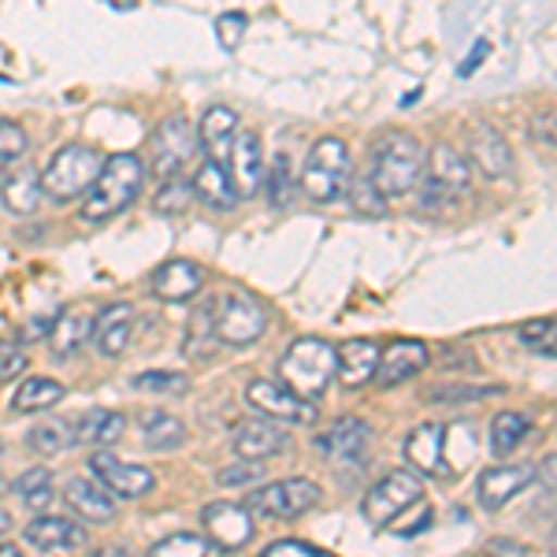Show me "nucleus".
Wrapping results in <instances>:
<instances>
[{
  "label": "nucleus",
  "mask_w": 557,
  "mask_h": 557,
  "mask_svg": "<svg viewBox=\"0 0 557 557\" xmlns=\"http://www.w3.org/2000/svg\"><path fill=\"white\" fill-rule=\"evenodd\" d=\"M428 152L420 146L417 134L391 131L372 146V160H368V178L383 197H406L420 186L424 175Z\"/></svg>",
  "instance_id": "1"
},
{
  "label": "nucleus",
  "mask_w": 557,
  "mask_h": 557,
  "mask_svg": "<svg viewBox=\"0 0 557 557\" xmlns=\"http://www.w3.org/2000/svg\"><path fill=\"white\" fill-rule=\"evenodd\" d=\"M141 183H146V168H141V157L134 152H115L101 164V175L97 183L86 190L83 201V223H108L120 212H127L141 194Z\"/></svg>",
  "instance_id": "2"
},
{
  "label": "nucleus",
  "mask_w": 557,
  "mask_h": 557,
  "mask_svg": "<svg viewBox=\"0 0 557 557\" xmlns=\"http://www.w3.org/2000/svg\"><path fill=\"white\" fill-rule=\"evenodd\" d=\"M278 375L305 401H320L338 375V349L317 335L294 338L290 349L283 354V361H278Z\"/></svg>",
  "instance_id": "3"
},
{
  "label": "nucleus",
  "mask_w": 557,
  "mask_h": 557,
  "mask_svg": "<svg viewBox=\"0 0 557 557\" xmlns=\"http://www.w3.org/2000/svg\"><path fill=\"white\" fill-rule=\"evenodd\" d=\"M104 157L89 146H64L60 152H52L49 168L41 172L45 197L57 205H71L75 197H86L89 186L101 175Z\"/></svg>",
  "instance_id": "4"
},
{
  "label": "nucleus",
  "mask_w": 557,
  "mask_h": 557,
  "mask_svg": "<svg viewBox=\"0 0 557 557\" xmlns=\"http://www.w3.org/2000/svg\"><path fill=\"white\" fill-rule=\"evenodd\" d=\"M349 186V149L343 138H320L301 164V190L317 205H335Z\"/></svg>",
  "instance_id": "5"
},
{
  "label": "nucleus",
  "mask_w": 557,
  "mask_h": 557,
  "mask_svg": "<svg viewBox=\"0 0 557 557\" xmlns=\"http://www.w3.org/2000/svg\"><path fill=\"white\" fill-rule=\"evenodd\" d=\"M469 183H472L469 160L443 141V146H435L428 152L424 175H420V205H424V209L450 205L457 197L469 194Z\"/></svg>",
  "instance_id": "6"
},
{
  "label": "nucleus",
  "mask_w": 557,
  "mask_h": 557,
  "mask_svg": "<svg viewBox=\"0 0 557 557\" xmlns=\"http://www.w3.org/2000/svg\"><path fill=\"white\" fill-rule=\"evenodd\" d=\"M323 502L320 483L305 480V475H294V480H275L268 487H257L249 494V513L268 517V520H298L305 513H312Z\"/></svg>",
  "instance_id": "7"
},
{
  "label": "nucleus",
  "mask_w": 557,
  "mask_h": 557,
  "mask_svg": "<svg viewBox=\"0 0 557 557\" xmlns=\"http://www.w3.org/2000/svg\"><path fill=\"white\" fill-rule=\"evenodd\" d=\"M268 331V309L260 305L253 294L231 290L223 298H215V335L223 346H253L260 335Z\"/></svg>",
  "instance_id": "8"
},
{
  "label": "nucleus",
  "mask_w": 557,
  "mask_h": 557,
  "mask_svg": "<svg viewBox=\"0 0 557 557\" xmlns=\"http://www.w3.org/2000/svg\"><path fill=\"white\" fill-rule=\"evenodd\" d=\"M424 498V483H420V472H409V469H398V472H386L372 491L364 494L361 502V513L368 524L375 528H386L391 520H398L406 513L409 506Z\"/></svg>",
  "instance_id": "9"
},
{
  "label": "nucleus",
  "mask_w": 557,
  "mask_h": 557,
  "mask_svg": "<svg viewBox=\"0 0 557 557\" xmlns=\"http://www.w3.org/2000/svg\"><path fill=\"white\" fill-rule=\"evenodd\" d=\"M246 401L264 417L283 420V424H312L317 420V401H305L283 380H253L246 386Z\"/></svg>",
  "instance_id": "10"
},
{
  "label": "nucleus",
  "mask_w": 557,
  "mask_h": 557,
  "mask_svg": "<svg viewBox=\"0 0 557 557\" xmlns=\"http://www.w3.org/2000/svg\"><path fill=\"white\" fill-rule=\"evenodd\" d=\"M197 152V131L190 127L186 115H168L157 131H152V172L172 178L183 172Z\"/></svg>",
  "instance_id": "11"
},
{
  "label": "nucleus",
  "mask_w": 557,
  "mask_h": 557,
  "mask_svg": "<svg viewBox=\"0 0 557 557\" xmlns=\"http://www.w3.org/2000/svg\"><path fill=\"white\" fill-rule=\"evenodd\" d=\"M446 450H450V428L435 424V420L417 424L406 438V461L412 465V472L431 475V480H450L454 475Z\"/></svg>",
  "instance_id": "12"
},
{
  "label": "nucleus",
  "mask_w": 557,
  "mask_h": 557,
  "mask_svg": "<svg viewBox=\"0 0 557 557\" xmlns=\"http://www.w3.org/2000/svg\"><path fill=\"white\" fill-rule=\"evenodd\" d=\"M89 475H94L101 487L112 494V498H123V502H138L157 487L149 469L141 465H131V461H120L112 454H94L89 457Z\"/></svg>",
  "instance_id": "13"
},
{
  "label": "nucleus",
  "mask_w": 557,
  "mask_h": 557,
  "mask_svg": "<svg viewBox=\"0 0 557 557\" xmlns=\"http://www.w3.org/2000/svg\"><path fill=\"white\" fill-rule=\"evenodd\" d=\"M528 483H535V465L520 461V465H491V469L480 472L475 480V498H480L483 509H506L517 494H524Z\"/></svg>",
  "instance_id": "14"
},
{
  "label": "nucleus",
  "mask_w": 557,
  "mask_h": 557,
  "mask_svg": "<svg viewBox=\"0 0 557 557\" xmlns=\"http://www.w3.org/2000/svg\"><path fill=\"white\" fill-rule=\"evenodd\" d=\"M205 532L220 550H242V546L253 543V513L249 506H238V502H212L205 506Z\"/></svg>",
  "instance_id": "15"
},
{
  "label": "nucleus",
  "mask_w": 557,
  "mask_h": 557,
  "mask_svg": "<svg viewBox=\"0 0 557 557\" xmlns=\"http://www.w3.org/2000/svg\"><path fill=\"white\" fill-rule=\"evenodd\" d=\"M264 149H260V138L253 131H238L235 146H231L227 157V175L231 186H235L238 197H257L260 186H264Z\"/></svg>",
  "instance_id": "16"
},
{
  "label": "nucleus",
  "mask_w": 557,
  "mask_h": 557,
  "mask_svg": "<svg viewBox=\"0 0 557 557\" xmlns=\"http://www.w3.org/2000/svg\"><path fill=\"white\" fill-rule=\"evenodd\" d=\"M431 364V349L417 338H398L386 349H380V364H375V383L380 386H401L412 375H420Z\"/></svg>",
  "instance_id": "17"
},
{
  "label": "nucleus",
  "mask_w": 557,
  "mask_h": 557,
  "mask_svg": "<svg viewBox=\"0 0 557 557\" xmlns=\"http://www.w3.org/2000/svg\"><path fill=\"white\" fill-rule=\"evenodd\" d=\"M290 446V431H286L278 420H242L231 435V450L238 457H253V461H268V457L283 454Z\"/></svg>",
  "instance_id": "18"
},
{
  "label": "nucleus",
  "mask_w": 557,
  "mask_h": 557,
  "mask_svg": "<svg viewBox=\"0 0 557 557\" xmlns=\"http://www.w3.org/2000/svg\"><path fill=\"white\" fill-rule=\"evenodd\" d=\"M320 454H327L335 465H361L372 446V428L357 417H343L327 428V435L317 438Z\"/></svg>",
  "instance_id": "19"
},
{
  "label": "nucleus",
  "mask_w": 557,
  "mask_h": 557,
  "mask_svg": "<svg viewBox=\"0 0 557 557\" xmlns=\"http://www.w3.org/2000/svg\"><path fill=\"white\" fill-rule=\"evenodd\" d=\"M23 539L41 554H71L89 543V532L71 517H38L26 524Z\"/></svg>",
  "instance_id": "20"
},
{
  "label": "nucleus",
  "mask_w": 557,
  "mask_h": 557,
  "mask_svg": "<svg viewBox=\"0 0 557 557\" xmlns=\"http://www.w3.org/2000/svg\"><path fill=\"white\" fill-rule=\"evenodd\" d=\"M469 168L487 178H506L513 172V152L491 123H475L469 131Z\"/></svg>",
  "instance_id": "21"
},
{
  "label": "nucleus",
  "mask_w": 557,
  "mask_h": 557,
  "mask_svg": "<svg viewBox=\"0 0 557 557\" xmlns=\"http://www.w3.org/2000/svg\"><path fill=\"white\" fill-rule=\"evenodd\" d=\"M152 294L160 301H190L205 286V268L194 260H168L152 272Z\"/></svg>",
  "instance_id": "22"
},
{
  "label": "nucleus",
  "mask_w": 557,
  "mask_h": 557,
  "mask_svg": "<svg viewBox=\"0 0 557 557\" xmlns=\"http://www.w3.org/2000/svg\"><path fill=\"white\" fill-rule=\"evenodd\" d=\"M131 331H134V309L127 301H112L104 305L94 317V346L101 357H120L131 346Z\"/></svg>",
  "instance_id": "23"
},
{
  "label": "nucleus",
  "mask_w": 557,
  "mask_h": 557,
  "mask_svg": "<svg viewBox=\"0 0 557 557\" xmlns=\"http://www.w3.org/2000/svg\"><path fill=\"white\" fill-rule=\"evenodd\" d=\"M64 498H67V506L86 520V524H112L115 520V498L97 480L75 475V480H67Z\"/></svg>",
  "instance_id": "24"
},
{
  "label": "nucleus",
  "mask_w": 557,
  "mask_h": 557,
  "mask_svg": "<svg viewBox=\"0 0 557 557\" xmlns=\"http://www.w3.org/2000/svg\"><path fill=\"white\" fill-rule=\"evenodd\" d=\"M238 134V115L223 104H212L209 112L201 115V127H197V141L205 146V157L215 160V164L227 168L231 146H235Z\"/></svg>",
  "instance_id": "25"
},
{
  "label": "nucleus",
  "mask_w": 557,
  "mask_h": 557,
  "mask_svg": "<svg viewBox=\"0 0 557 557\" xmlns=\"http://www.w3.org/2000/svg\"><path fill=\"white\" fill-rule=\"evenodd\" d=\"M375 364H380V346L372 338H354L338 346V383L346 391H361L364 383H372Z\"/></svg>",
  "instance_id": "26"
},
{
  "label": "nucleus",
  "mask_w": 557,
  "mask_h": 557,
  "mask_svg": "<svg viewBox=\"0 0 557 557\" xmlns=\"http://www.w3.org/2000/svg\"><path fill=\"white\" fill-rule=\"evenodd\" d=\"M45 197L41 175L34 168H8L0 183V205L12 215H34Z\"/></svg>",
  "instance_id": "27"
},
{
  "label": "nucleus",
  "mask_w": 557,
  "mask_h": 557,
  "mask_svg": "<svg viewBox=\"0 0 557 557\" xmlns=\"http://www.w3.org/2000/svg\"><path fill=\"white\" fill-rule=\"evenodd\" d=\"M89 338H94V317H89V312H64V317L52 320V327H49V349L60 361L83 354L89 346Z\"/></svg>",
  "instance_id": "28"
},
{
  "label": "nucleus",
  "mask_w": 557,
  "mask_h": 557,
  "mask_svg": "<svg viewBox=\"0 0 557 557\" xmlns=\"http://www.w3.org/2000/svg\"><path fill=\"white\" fill-rule=\"evenodd\" d=\"M194 197L201 205H209V209H215V212L235 209V201H238L227 168L215 164V160H209V157H205V164L197 168V175H194Z\"/></svg>",
  "instance_id": "29"
},
{
  "label": "nucleus",
  "mask_w": 557,
  "mask_h": 557,
  "mask_svg": "<svg viewBox=\"0 0 557 557\" xmlns=\"http://www.w3.org/2000/svg\"><path fill=\"white\" fill-rule=\"evenodd\" d=\"M220 343L215 335V301H201L194 309L190 323H186V343H183V354L190 357L194 364H205L212 357V346Z\"/></svg>",
  "instance_id": "30"
},
{
  "label": "nucleus",
  "mask_w": 557,
  "mask_h": 557,
  "mask_svg": "<svg viewBox=\"0 0 557 557\" xmlns=\"http://www.w3.org/2000/svg\"><path fill=\"white\" fill-rule=\"evenodd\" d=\"M123 428H127V420H123V412H115V409H89L75 420L78 443L97 446V450L112 446L115 438L123 435Z\"/></svg>",
  "instance_id": "31"
},
{
  "label": "nucleus",
  "mask_w": 557,
  "mask_h": 557,
  "mask_svg": "<svg viewBox=\"0 0 557 557\" xmlns=\"http://www.w3.org/2000/svg\"><path fill=\"white\" fill-rule=\"evenodd\" d=\"M64 398H67L64 383L49 380V375H26L12 398V409L15 412H41V409L60 406Z\"/></svg>",
  "instance_id": "32"
},
{
  "label": "nucleus",
  "mask_w": 557,
  "mask_h": 557,
  "mask_svg": "<svg viewBox=\"0 0 557 557\" xmlns=\"http://www.w3.org/2000/svg\"><path fill=\"white\" fill-rule=\"evenodd\" d=\"M141 443L149 446V450H178V446L186 443V424L172 412H146L141 417Z\"/></svg>",
  "instance_id": "33"
},
{
  "label": "nucleus",
  "mask_w": 557,
  "mask_h": 557,
  "mask_svg": "<svg viewBox=\"0 0 557 557\" xmlns=\"http://www.w3.org/2000/svg\"><path fill=\"white\" fill-rule=\"evenodd\" d=\"M26 446L41 457H57V454H67L71 446H78V435H75V424L71 420H41L38 428H30L26 435Z\"/></svg>",
  "instance_id": "34"
},
{
  "label": "nucleus",
  "mask_w": 557,
  "mask_h": 557,
  "mask_svg": "<svg viewBox=\"0 0 557 557\" xmlns=\"http://www.w3.org/2000/svg\"><path fill=\"white\" fill-rule=\"evenodd\" d=\"M528 435H532V420L520 417V412H509V409L498 412V417L491 420V450H494V457H502V461H506V457L513 454Z\"/></svg>",
  "instance_id": "35"
},
{
  "label": "nucleus",
  "mask_w": 557,
  "mask_h": 557,
  "mask_svg": "<svg viewBox=\"0 0 557 557\" xmlns=\"http://www.w3.org/2000/svg\"><path fill=\"white\" fill-rule=\"evenodd\" d=\"M12 491L20 494L26 509H49L57 491H52V472L49 469H30L12 483Z\"/></svg>",
  "instance_id": "36"
},
{
  "label": "nucleus",
  "mask_w": 557,
  "mask_h": 557,
  "mask_svg": "<svg viewBox=\"0 0 557 557\" xmlns=\"http://www.w3.org/2000/svg\"><path fill=\"white\" fill-rule=\"evenodd\" d=\"M157 557H205V554H220V546L212 543L209 535H190V532H178V535H168L160 539V543H152V550Z\"/></svg>",
  "instance_id": "37"
},
{
  "label": "nucleus",
  "mask_w": 557,
  "mask_h": 557,
  "mask_svg": "<svg viewBox=\"0 0 557 557\" xmlns=\"http://www.w3.org/2000/svg\"><path fill=\"white\" fill-rule=\"evenodd\" d=\"M194 201H197V197H194V183H186V178L172 175L164 186H160V194L152 197V209H157L160 215H183Z\"/></svg>",
  "instance_id": "38"
},
{
  "label": "nucleus",
  "mask_w": 557,
  "mask_h": 557,
  "mask_svg": "<svg viewBox=\"0 0 557 557\" xmlns=\"http://www.w3.org/2000/svg\"><path fill=\"white\" fill-rule=\"evenodd\" d=\"M26 149H30V138H26L23 123L0 115V175L8 172V164H12V160L26 157Z\"/></svg>",
  "instance_id": "39"
},
{
  "label": "nucleus",
  "mask_w": 557,
  "mask_h": 557,
  "mask_svg": "<svg viewBox=\"0 0 557 557\" xmlns=\"http://www.w3.org/2000/svg\"><path fill=\"white\" fill-rule=\"evenodd\" d=\"M520 343L532 349V354L557 357V317L524 323V327H520Z\"/></svg>",
  "instance_id": "40"
},
{
  "label": "nucleus",
  "mask_w": 557,
  "mask_h": 557,
  "mask_svg": "<svg viewBox=\"0 0 557 557\" xmlns=\"http://www.w3.org/2000/svg\"><path fill=\"white\" fill-rule=\"evenodd\" d=\"M349 197H354V209L364 212V215H383L386 212V197L375 190L372 178L361 175V178H349Z\"/></svg>",
  "instance_id": "41"
},
{
  "label": "nucleus",
  "mask_w": 557,
  "mask_h": 557,
  "mask_svg": "<svg viewBox=\"0 0 557 557\" xmlns=\"http://www.w3.org/2000/svg\"><path fill=\"white\" fill-rule=\"evenodd\" d=\"M264 175H268V197H272L275 209H283V205L294 197V190H298V178L290 175V164H286V157H278L275 164H272V172H264Z\"/></svg>",
  "instance_id": "42"
},
{
  "label": "nucleus",
  "mask_w": 557,
  "mask_h": 557,
  "mask_svg": "<svg viewBox=\"0 0 557 557\" xmlns=\"http://www.w3.org/2000/svg\"><path fill=\"white\" fill-rule=\"evenodd\" d=\"M260 475H264V465L253 461V457H242V461L220 469V487H249V483H257Z\"/></svg>",
  "instance_id": "43"
},
{
  "label": "nucleus",
  "mask_w": 557,
  "mask_h": 557,
  "mask_svg": "<svg viewBox=\"0 0 557 557\" xmlns=\"http://www.w3.org/2000/svg\"><path fill=\"white\" fill-rule=\"evenodd\" d=\"M502 394V386H435L428 391V401H480V398H494Z\"/></svg>",
  "instance_id": "44"
},
{
  "label": "nucleus",
  "mask_w": 557,
  "mask_h": 557,
  "mask_svg": "<svg viewBox=\"0 0 557 557\" xmlns=\"http://www.w3.org/2000/svg\"><path fill=\"white\" fill-rule=\"evenodd\" d=\"M134 386H138V391H149V394H183L190 383H186L178 372H141L138 380H134Z\"/></svg>",
  "instance_id": "45"
},
{
  "label": "nucleus",
  "mask_w": 557,
  "mask_h": 557,
  "mask_svg": "<svg viewBox=\"0 0 557 557\" xmlns=\"http://www.w3.org/2000/svg\"><path fill=\"white\" fill-rule=\"evenodd\" d=\"M246 12H223L220 20H215V38H220L223 49H238V41H242V34H246Z\"/></svg>",
  "instance_id": "46"
},
{
  "label": "nucleus",
  "mask_w": 557,
  "mask_h": 557,
  "mask_svg": "<svg viewBox=\"0 0 557 557\" xmlns=\"http://www.w3.org/2000/svg\"><path fill=\"white\" fill-rule=\"evenodd\" d=\"M26 368V354L23 346L8 343V338H0V383L12 380V375H20Z\"/></svg>",
  "instance_id": "47"
},
{
  "label": "nucleus",
  "mask_w": 557,
  "mask_h": 557,
  "mask_svg": "<svg viewBox=\"0 0 557 557\" xmlns=\"http://www.w3.org/2000/svg\"><path fill=\"white\" fill-rule=\"evenodd\" d=\"M268 557H320L323 550L312 543H301V539H278V543H272L264 550Z\"/></svg>",
  "instance_id": "48"
},
{
  "label": "nucleus",
  "mask_w": 557,
  "mask_h": 557,
  "mask_svg": "<svg viewBox=\"0 0 557 557\" xmlns=\"http://www.w3.org/2000/svg\"><path fill=\"white\" fill-rule=\"evenodd\" d=\"M487 52H491V41H487V38H483L480 45H475V52H472V57H469V60H465V64H461V67H457V75H461V78H469V75H472V71H475V67H480V64H483V60H487Z\"/></svg>",
  "instance_id": "49"
},
{
  "label": "nucleus",
  "mask_w": 557,
  "mask_h": 557,
  "mask_svg": "<svg viewBox=\"0 0 557 557\" xmlns=\"http://www.w3.org/2000/svg\"><path fill=\"white\" fill-rule=\"evenodd\" d=\"M487 554H528L524 543H513V539H491Z\"/></svg>",
  "instance_id": "50"
},
{
  "label": "nucleus",
  "mask_w": 557,
  "mask_h": 557,
  "mask_svg": "<svg viewBox=\"0 0 557 557\" xmlns=\"http://www.w3.org/2000/svg\"><path fill=\"white\" fill-rule=\"evenodd\" d=\"M535 480H546L550 487H557V454L546 457L543 465H535Z\"/></svg>",
  "instance_id": "51"
},
{
  "label": "nucleus",
  "mask_w": 557,
  "mask_h": 557,
  "mask_svg": "<svg viewBox=\"0 0 557 557\" xmlns=\"http://www.w3.org/2000/svg\"><path fill=\"white\" fill-rule=\"evenodd\" d=\"M8 532H12V517H8L4 509H0V539H4Z\"/></svg>",
  "instance_id": "52"
},
{
  "label": "nucleus",
  "mask_w": 557,
  "mask_h": 557,
  "mask_svg": "<svg viewBox=\"0 0 557 557\" xmlns=\"http://www.w3.org/2000/svg\"><path fill=\"white\" fill-rule=\"evenodd\" d=\"M0 557H20V546H12V543H0Z\"/></svg>",
  "instance_id": "53"
},
{
  "label": "nucleus",
  "mask_w": 557,
  "mask_h": 557,
  "mask_svg": "<svg viewBox=\"0 0 557 557\" xmlns=\"http://www.w3.org/2000/svg\"><path fill=\"white\" fill-rule=\"evenodd\" d=\"M550 546H554V550H557V532H554V539H550Z\"/></svg>",
  "instance_id": "54"
},
{
  "label": "nucleus",
  "mask_w": 557,
  "mask_h": 557,
  "mask_svg": "<svg viewBox=\"0 0 557 557\" xmlns=\"http://www.w3.org/2000/svg\"><path fill=\"white\" fill-rule=\"evenodd\" d=\"M0 454H4V438H0Z\"/></svg>",
  "instance_id": "55"
},
{
  "label": "nucleus",
  "mask_w": 557,
  "mask_h": 557,
  "mask_svg": "<svg viewBox=\"0 0 557 557\" xmlns=\"http://www.w3.org/2000/svg\"><path fill=\"white\" fill-rule=\"evenodd\" d=\"M0 491H4V480H0Z\"/></svg>",
  "instance_id": "56"
}]
</instances>
